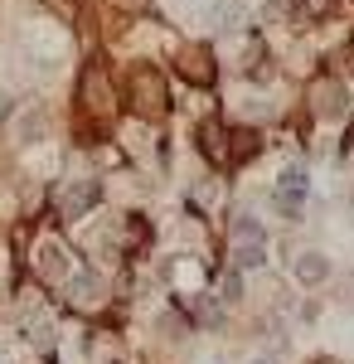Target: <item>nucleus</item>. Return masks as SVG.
I'll return each mask as SVG.
<instances>
[{"instance_id": "obj_13", "label": "nucleus", "mask_w": 354, "mask_h": 364, "mask_svg": "<svg viewBox=\"0 0 354 364\" xmlns=\"http://www.w3.org/2000/svg\"><path fill=\"white\" fill-rule=\"evenodd\" d=\"M306 5V15H330L335 10V0H301Z\"/></svg>"}, {"instance_id": "obj_15", "label": "nucleus", "mask_w": 354, "mask_h": 364, "mask_svg": "<svg viewBox=\"0 0 354 364\" xmlns=\"http://www.w3.org/2000/svg\"><path fill=\"white\" fill-rule=\"evenodd\" d=\"M257 364H277V360H257Z\"/></svg>"}, {"instance_id": "obj_6", "label": "nucleus", "mask_w": 354, "mask_h": 364, "mask_svg": "<svg viewBox=\"0 0 354 364\" xmlns=\"http://www.w3.org/2000/svg\"><path fill=\"white\" fill-rule=\"evenodd\" d=\"M330 277V262L321 257V252H301L296 257V282H306V287H316V282Z\"/></svg>"}, {"instance_id": "obj_14", "label": "nucleus", "mask_w": 354, "mask_h": 364, "mask_svg": "<svg viewBox=\"0 0 354 364\" xmlns=\"http://www.w3.org/2000/svg\"><path fill=\"white\" fill-rule=\"evenodd\" d=\"M5 117H10V97L0 92V122H5Z\"/></svg>"}, {"instance_id": "obj_4", "label": "nucleus", "mask_w": 354, "mask_h": 364, "mask_svg": "<svg viewBox=\"0 0 354 364\" xmlns=\"http://www.w3.org/2000/svg\"><path fill=\"white\" fill-rule=\"evenodd\" d=\"M180 73H185L190 83L209 87V83H214V54H209L204 44H194V49H185V54H180Z\"/></svg>"}, {"instance_id": "obj_10", "label": "nucleus", "mask_w": 354, "mask_h": 364, "mask_svg": "<svg viewBox=\"0 0 354 364\" xmlns=\"http://www.w3.org/2000/svg\"><path fill=\"white\" fill-rule=\"evenodd\" d=\"M257 151H262L257 132H233V161H252Z\"/></svg>"}, {"instance_id": "obj_5", "label": "nucleus", "mask_w": 354, "mask_h": 364, "mask_svg": "<svg viewBox=\"0 0 354 364\" xmlns=\"http://www.w3.org/2000/svg\"><path fill=\"white\" fill-rule=\"evenodd\" d=\"M228 141L233 136H223L218 122H204V127H199V151H204L214 166H228V161H233V146H228Z\"/></svg>"}, {"instance_id": "obj_8", "label": "nucleus", "mask_w": 354, "mask_h": 364, "mask_svg": "<svg viewBox=\"0 0 354 364\" xmlns=\"http://www.w3.org/2000/svg\"><path fill=\"white\" fill-rule=\"evenodd\" d=\"M316 97H321V117H340V112H345V92H340V83H330V78H326V83L316 87Z\"/></svg>"}, {"instance_id": "obj_1", "label": "nucleus", "mask_w": 354, "mask_h": 364, "mask_svg": "<svg viewBox=\"0 0 354 364\" xmlns=\"http://www.w3.org/2000/svg\"><path fill=\"white\" fill-rule=\"evenodd\" d=\"M132 112L146 117V122H161L170 112V92H165V78L156 68H136V78H132Z\"/></svg>"}, {"instance_id": "obj_9", "label": "nucleus", "mask_w": 354, "mask_h": 364, "mask_svg": "<svg viewBox=\"0 0 354 364\" xmlns=\"http://www.w3.org/2000/svg\"><path fill=\"white\" fill-rule=\"evenodd\" d=\"M146 233H151V228H146V219H141V214H127V224H122V248L136 252L141 243H146Z\"/></svg>"}, {"instance_id": "obj_2", "label": "nucleus", "mask_w": 354, "mask_h": 364, "mask_svg": "<svg viewBox=\"0 0 354 364\" xmlns=\"http://www.w3.org/2000/svg\"><path fill=\"white\" fill-rule=\"evenodd\" d=\"M97 199H102V185L97 180H78V185H68L63 190V199H58V219H82L87 209H97Z\"/></svg>"}, {"instance_id": "obj_3", "label": "nucleus", "mask_w": 354, "mask_h": 364, "mask_svg": "<svg viewBox=\"0 0 354 364\" xmlns=\"http://www.w3.org/2000/svg\"><path fill=\"white\" fill-rule=\"evenodd\" d=\"M301 204H306V170L291 166L277 180V209H281V214H301Z\"/></svg>"}, {"instance_id": "obj_12", "label": "nucleus", "mask_w": 354, "mask_h": 364, "mask_svg": "<svg viewBox=\"0 0 354 364\" xmlns=\"http://www.w3.org/2000/svg\"><path fill=\"white\" fill-rule=\"evenodd\" d=\"M238 296H243V277H238V267H233V272H223V277H218V301H223V306H233Z\"/></svg>"}, {"instance_id": "obj_7", "label": "nucleus", "mask_w": 354, "mask_h": 364, "mask_svg": "<svg viewBox=\"0 0 354 364\" xmlns=\"http://www.w3.org/2000/svg\"><path fill=\"white\" fill-rule=\"evenodd\" d=\"M262 262H267V243H238V248H233V267H238V272L262 267Z\"/></svg>"}, {"instance_id": "obj_11", "label": "nucleus", "mask_w": 354, "mask_h": 364, "mask_svg": "<svg viewBox=\"0 0 354 364\" xmlns=\"http://www.w3.org/2000/svg\"><path fill=\"white\" fill-rule=\"evenodd\" d=\"M233 243H267V233H262V224H257V219H238V224H233Z\"/></svg>"}]
</instances>
